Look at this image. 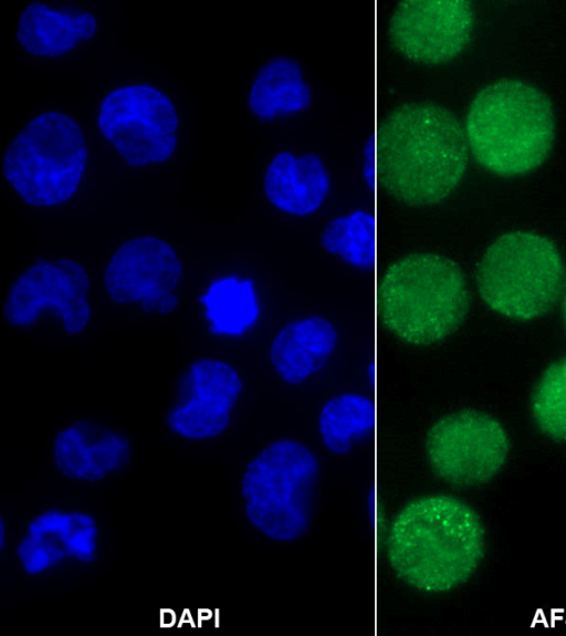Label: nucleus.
<instances>
[{
  "mask_svg": "<svg viewBox=\"0 0 566 636\" xmlns=\"http://www.w3.org/2000/svg\"><path fill=\"white\" fill-rule=\"evenodd\" d=\"M385 546L401 581L424 593H446L478 570L485 552V531L467 502L430 493L408 501L395 513Z\"/></svg>",
  "mask_w": 566,
  "mask_h": 636,
  "instance_id": "7ed1b4c3",
  "label": "nucleus"
},
{
  "mask_svg": "<svg viewBox=\"0 0 566 636\" xmlns=\"http://www.w3.org/2000/svg\"><path fill=\"white\" fill-rule=\"evenodd\" d=\"M384 19L381 33L391 52L433 73L462 62L480 29L475 3L463 0L396 1Z\"/></svg>",
  "mask_w": 566,
  "mask_h": 636,
  "instance_id": "ddd939ff",
  "label": "nucleus"
},
{
  "mask_svg": "<svg viewBox=\"0 0 566 636\" xmlns=\"http://www.w3.org/2000/svg\"><path fill=\"white\" fill-rule=\"evenodd\" d=\"M137 453L134 436L109 418L73 416L52 432L48 459L64 480L98 486L124 475Z\"/></svg>",
  "mask_w": 566,
  "mask_h": 636,
  "instance_id": "a211bd4d",
  "label": "nucleus"
},
{
  "mask_svg": "<svg viewBox=\"0 0 566 636\" xmlns=\"http://www.w3.org/2000/svg\"><path fill=\"white\" fill-rule=\"evenodd\" d=\"M473 159L502 178L526 176L551 156L557 117L547 92L521 75H501L480 85L461 116Z\"/></svg>",
  "mask_w": 566,
  "mask_h": 636,
  "instance_id": "39448f33",
  "label": "nucleus"
},
{
  "mask_svg": "<svg viewBox=\"0 0 566 636\" xmlns=\"http://www.w3.org/2000/svg\"><path fill=\"white\" fill-rule=\"evenodd\" d=\"M323 475L316 444L290 431L270 438L239 476L237 509L243 529L275 545L306 538L316 519Z\"/></svg>",
  "mask_w": 566,
  "mask_h": 636,
  "instance_id": "20e7f679",
  "label": "nucleus"
},
{
  "mask_svg": "<svg viewBox=\"0 0 566 636\" xmlns=\"http://www.w3.org/2000/svg\"><path fill=\"white\" fill-rule=\"evenodd\" d=\"M186 282L187 264L180 250L148 232L120 240L101 274V289L111 304L144 315L177 311Z\"/></svg>",
  "mask_w": 566,
  "mask_h": 636,
  "instance_id": "4468645a",
  "label": "nucleus"
},
{
  "mask_svg": "<svg viewBox=\"0 0 566 636\" xmlns=\"http://www.w3.org/2000/svg\"><path fill=\"white\" fill-rule=\"evenodd\" d=\"M377 368L360 372L314 395L307 423L313 440L326 455L346 458L376 439Z\"/></svg>",
  "mask_w": 566,
  "mask_h": 636,
  "instance_id": "aec40b11",
  "label": "nucleus"
},
{
  "mask_svg": "<svg viewBox=\"0 0 566 636\" xmlns=\"http://www.w3.org/2000/svg\"><path fill=\"white\" fill-rule=\"evenodd\" d=\"M93 127L101 146L120 167L143 173L164 167L176 156L181 115L165 87L127 80L99 97Z\"/></svg>",
  "mask_w": 566,
  "mask_h": 636,
  "instance_id": "9b49d317",
  "label": "nucleus"
},
{
  "mask_svg": "<svg viewBox=\"0 0 566 636\" xmlns=\"http://www.w3.org/2000/svg\"><path fill=\"white\" fill-rule=\"evenodd\" d=\"M293 294L256 257L228 259L198 279L193 310L205 340L221 353L249 355Z\"/></svg>",
  "mask_w": 566,
  "mask_h": 636,
  "instance_id": "6e6552de",
  "label": "nucleus"
},
{
  "mask_svg": "<svg viewBox=\"0 0 566 636\" xmlns=\"http://www.w3.org/2000/svg\"><path fill=\"white\" fill-rule=\"evenodd\" d=\"M474 283L491 311L528 322L544 316L562 295L565 263L548 237L533 230H510L484 248L475 265Z\"/></svg>",
  "mask_w": 566,
  "mask_h": 636,
  "instance_id": "1a4fd4ad",
  "label": "nucleus"
},
{
  "mask_svg": "<svg viewBox=\"0 0 566 636\" xmlns=\"http://www.w3.org/2000/svg\"><path fill=\"white\" fill-rule=\"evenodd\" d=\"M530 407L535 425L545 436L566 442V356L542 373L533 388Z\"/></svg>",
  "mask_w": 566,
  "mask_h": 636,
  "instance_id": "5701e85b",
  "label": "nucleus"
},
{
  "mask_svg": "<svg viewBox=\"0 0 566 636\" xmlns=\"http://www.w3.org/2000/svg\"><path fill=\"white\" fill-rule=\"evenodd\" d=\"M93 278L77 259L40 256L10 282L2 317L11 330L23 332L52 325L67 337L83 335L94 317Z\"/></svg>",
  "mask_w": 566,
  "mask_h": 636,
  "instance_id": "f8f14e48",
  "label": "nucleus"
},
{
  "mask_svg": "<svg viewBox=\"0 0 566 636\" xmlns=\"http://www.w3.org/2000/svg\"><path fill=\"white\" fill-rule=\"evenodd\" d=\"M376 201L366 178L345 183L313 229L316 248L329 264L375 289L378 269Z\"/></svg>",
  "mask_w": 566,
  "mask_h": 636,
  "instance_id": "6ab92c4d",
  "label": "nucleus"
},
{
  "mask_svg": "<svg viewBox=\"0 0 566 636\" xmlns=\"http://www.w3.org/2000/svg\"><path fill=\"white\" fill-rule=\"evenodd\" d=\"M1 166L20 202L51 212L71 209L88 196L96 157L85 126L74 115L46 108L30 115L12 134Z\"/></svg>",
  "mask_w": 566,
  "mask_h": 636,
  "instance_id": "423d86ee",
  "label": "nucleus"
},
{
  "mask_svg": "<svg viewBox=\"0 0 566 636\" xmlns=\"http://www.w3.org/2000/svg\"><path fill=\"white\" fill-rule=\"evenodd\" d=\"M424 450L432 472L444 482L471 488L492 480L505 466L511 450L502 423L476 409H460L436 419Z\"/></svg>",
  "mask_w": 566,
  "mask_h": 636,
  "instance_id": "f3484780",
  "label": "nucleus"
},
{
  "mask_svg": "<svg viewBox=\"0 0 566 636\" xmlns=\"http://www.w3.org/2000/svg\"><path fill=\"white\" fill-rule=\"evenodd\" d=\"M376 326L410 346H430L451 336L470 306L465 273L451 257L415 250L377 270Z\"/></svg>",
  "mask_w": 566,
  "mask_h": 636,
  "instance_id": "0eeeda50",
  "label": "nucleus"
},
{
  "mask_svg": "<svg viewBox=\"0 0 566 636\" xmlns=\"http://www.w3.org/2000/svg\"><path fill=\"white\" fill-rule=\"evenodd\" d=\"M97 14L80 3L32 1L19 14L14 39L19 51L36 62H61L97 38Z\"/></svg>",
  "mask_w": 566,
  "mask_h": 636,
  "instance_id": "4be33fe9",
  "label": "nucleus"
},
{
  "mask_svg": "<svg viewBox=\"0 0 566 636\" xmlns=\"http://www.w3.org/2000/svg\"><path fill=\"white\" fill-rule=\"evenodd\" d=\"M563 319H564V323H565V327H566V290H565L564 299H563Z\"/></svg>",
  "mask_w": 566,
  "mask_h": 636,
  "instance_id": "b1692460",
  "label": "nucleus"
},
{
  "mask_svg": "<svg viewBox=\"0 0 566 636\" xmlns=\"http://www.w3.org/2000/svg\"><path fill=\"white\" fill-rule=\"evenodd\" d=\"M376 124V186L395 204L426 211L460 189L471 159L462 118L447 101L423 94L390 104Z\"/></svg>",
  "mask_w": 566,
  "mask_h": 636,
  "instance_id": "f03ea898",
  "label": "nucleus"
},
{
  "mask_svg": "<svg viewBox=\"0 0 566 636\" xmlns=\"http://www.w3.org/2000/svg\"><path fill=\"white\" fill-rule=\"evenodd\" d=\"M344 184L321 148L291 142L275 148L265 160L260 192L275 223L313 230Z\"/></svg>",
  "mask_w": 566,
  "mask_h": 636,
  "instance_id": "2eb2a0df",
  "label": "nucleus"
},
{
  "mask_svg": "<svg viewBox=\"0 0 566 636\" xmlns=\"http://www.w3.org/2000/svg\"><path fill=\"white\" fill-rule=\"evenodd\" d=\"M316 94L304 63L287 53L264 58L252 72L244 106L260 126L274 129L301 123L314 108Z\"/></svg>",
  "mask_w": 566,
  "mask_h": 636,
  "instance_id": "412c9836",
  "label": "nucleus"
},
{
  "mask_svg": "<svg viewBox=\"0 0 566 636\" xmlns=\"http://www.w3.org/2000/svg\"><path fill=\"white\" fill-rule=\"evenodd\" d=\"M260 382L247 355L214 353L178 372L164 413V428L187 445L216 442L239 424Z\"/></svg>",
  "mask_w": 566,
  "mask_h": 636,
  "instance_id": "9d476101",
  "label": "nucleus"
},
{
  "mask_svg": "<svg viewBox=\"0 0 566 636\" xmlns=\"http://www.w3.org/2000/svg\"><path fill=\"white\" fill-rule=\"evenodd\" d=\"M248 358L269 389L307 402L377 368L376 316L291 294Z\"/></svg>",
  "mask_w": 566,
  "mask_h": 636,
  "instance_id": "f257e3e1",
  "label": "nucleus"
},
{
  "mask_svg": "<svg viewBox=\"0 0 566 636\" xmlns=\"http://www.w3.org/2000/svg\"><path fill=\"white\" fill-rule=\"evenodd\" d=\"M103 548V529L95 513L75 503H50L21 528L13 559L23 576L44 580L96 566Z\"/></svg>",
  "mask_w": 566,
  "mask_h": 636,
  "instance_id": "dca6fc26",
  "label": "nucleus"
}]
</instances>
